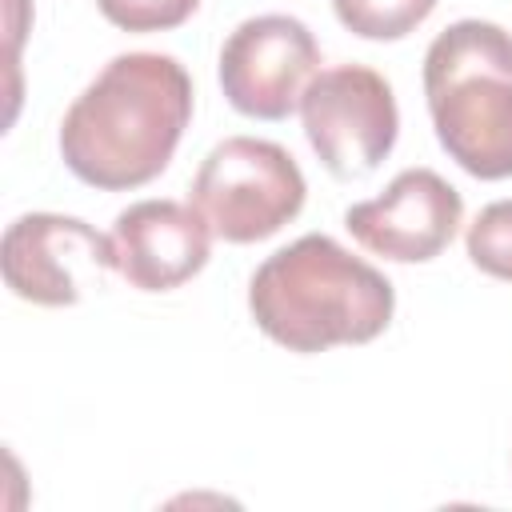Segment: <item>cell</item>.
I'll return each instance as SVG.
<instances>
[{"mask_svg": "<svg viewBox=\"0 0 512 512\" xmlns=\"http://www.w3.org/2000/svg\"><path fill=\"white\" fill-rule=\"evenodd\" d=\"M192 76L168 52H120L68 104L60 156L100 192L152 184L176 156L192 120Z\"/></svg>", "mask_w": 512, "mask_h": 512, "instance_id": "1", "label": "cell"}, {"mask_svg": "<svg viewBox=\"0 0 512 512\" xmlns=\"http://www.w3.org/2000/svg\"><path fill=\"white\" fill-rule=\"evenodd\" d=\"M256 328L300 356L372 344L396 312L392 280L324 232L276 248L248 280Z\"/></svg>", "mask_w": 512, "mask_h": 512, "instance_id": "2", "label": "cell"}, {"mask_svg": "<svg viewBox=\"0 0 512 512\" xmlns=\"http://www.w3.org/2000/svg\"><path fill=\"white\" fill-rule=\"evenodd\" d=\"M424 100L440 148L476 180L512 176V32L456 20L424 52Z\"/></svg>", "mask_w": 512, "mask_h": 512, "instance_id": "3", "label": "cell"}, {"mask_svg": "<svg viewBox=\"0 0 512 512\" xmlns=\"http://www.w3.org/2000/svg\"><path fill=\"white\" fill-rule=\"evenodd\" d=\"M304 196L308 184L288 148L276 140L228 136L200 160L188 204L208 220L212 236L256 244L296 220Z\"/></svg>", "mask_w": 512, "mask_h": 512, "instance_id": "4", "label": "cell"}, {"mask_svg": "<svg viewBox=\"0 0 512 512\" xmlns=\"http://www.w3.org/2000/svg\"><path fill=\"white\" fill-rule=\"evenodd\" d=\"M300 120L312 152L336 180L376 172L400 132L392 84L368 64L320 68L300 96Z\"/></svg>", "mask_w": 512, "mask_h": 512, "instance_id": "5", "label": "cell"}, {"mask_svg": "<svg viewBox=\"0 0 512 512\" xmlns=\"http://www.w3.org/2000/svg\"><path fill=\"white\" fill-rule=\"evenodd\" d=\"M0 268L12 296L40 308H68L92 280L100 284L116 268V244L80 216L24 212L4 228Z\"/></svg>", "mask_w": 512, "mask_h": 512, "instance_id": "6", "label": "cell"}, {"mask_svg": "<svg viewBox=\"0 0 512 512\" xmlns=\"http://www.w3.org/2000/svg\"><path fill=\"white\" fill-rule=\"evenodd\" d=\"M320 72V44L304 20L264 12L232 28L220 48V88L240 116L284 120Z\"/></svg>", "mask_w": 512, "mask_h": 512, "instance_id": "7", "label": "cell"}, {"mask_svg": "<svg viewBox=\"0 0 512 512\" xmlns=\"http://www.w3.org/2000/svg\"><path fill=\"white\" fill-rule=\"evenodd\" d=\"M464 200L432 168H404L392 184L344 212V228L360 248L396 264L436 260L460 232Z\"/></svg>", "mask_w": 512, "mask_h": 512, "instance_id": "8", "label": "cell"}, {"mask_svg": "<svg viewBox=\"0 0 512 512\" xmlns=\"http://www.w3.org/2000/svg\"><path fill=\"white\" fill-rule=\"evenodd\" d=\"M116 272L140 292L188 284L212 252L208 220L180 200H136L112 224Z\"/></svg>", "mask_w": 512, "mask_h": 512, "instance_id": "9", "label": "cell"}, {"mask_svg": "<svg viewBox=\"0 0 512 512\" xmlns=\"http://www.w3.org/2000/svg\"><path fill=\"white\" fill-rule=\"evenodd\" d=\"M436 0H332L336 20L364 40H404L432 16Z\"/></svg>", "mask_w": 512, "mask_h": 512, "instance_id": "10", "label": "cell"}, {"mask_svg": "<svg viewBox=\"0 0 512 512\" xmlns=\"http://www.w3.org/2000/svg\"><path fill=\"white\" fill-rule=\"evenodd\" d=\"M468 260L496 280H512V200H492L468 224Z\"/></svg>", "mask_w": 512, "mask_h": 512, "instance_id": "11", "label": "cell"}, {"mask_svg": "<svg viewBox=\"0 0 512 512\" xmlns=\"http://www.w3.org/2000/svg\"><path fill=\"white\" fill-rule=\"evenodd\" d=\"M100 16L124 32H168L180 28L200 0H96Z\"/></svg>", "mask_w": 512, "mask_h": 512, "instance_id": "12", "label": "cell"}]
</instances>
